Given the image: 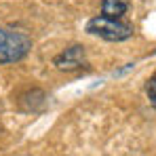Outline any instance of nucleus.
I'll return each mask as SVG.
<instances>
[{
	"instance_id": "f257e3e1",
	"label": "nucleus",
	"mask_w": 156,
	"mask_h": 156,
	"mask_svg": "<svg viewBox=\"0 0 156 156\" xmlns=\"http://www.w3.org/2000/svg\"><path fill=\"white\" fill-rule=\"evenodd\" d=\"M32 49V40L21 32L0 27V63L21 61Z\"/></svg>"
},
{
	"instance_id": "f03ea898",
	"label": "nucleus",
	"mask_w": 156,
	"mask_h": 156,
	"mask_svg": "<svg viewBox=\"0 0 156 156\" xmlns=\"http://www.w3.org/2000/svg\"><path fill=\"white\" fill-rule=\"evenodd\" d=\"M87 32L93 34V36H99L104 40L110 42H120V40H127L131 34H133V27L120 19H114V17H93L89 23H87Z\"/></svg>"
},
{
	"instance_id": "7ed1b4c3",
	"label": "nucleus",
	"mask_w": 156,
	"mask_h": 156,
	"mask_svg": "<svg viewBox=\"0 0 156 156\" xmlns=\"http://www.w3.org/2000/svg\"><path fill=\"white\" fill-rule=\"evenodd\" d=\"M59 70H66V72H72V70H80L87 66V57H84V49L80 44H74L70 49H66L63 53H59L53 61Z\"/></svg>"
},
{
	"instance_id": "20e7f679",
	"label": "nucleus",
	"mask_w": 156,
	"mask_h": 156,
	"mask_svg": "<svg viewBox=\"0 0 156 156\" xmlns=\"http://www.w3.org/2000/svg\"><path fill=\"white\" fill-rule=\"evenodd\" d=\"M129 6H131L129 0H104V2H101V15L120 19V17L129 11Z\"/></svg>"
},
{
	"instance_id": "39448f33",
	"label": "nucleus",
	"mask_w": 156,
	"mask_h": 156,
	"mask_svg": "<svg viewBox=\"0 0 156 156\" xmlns=\"http://www.w3.org/2000/svg\"><path fill=\"white\" fill-rule=\"evenodd\" d=\"M146 93H148V99H150V104L156 108V74L150 80H148V87H146Z\"/></svg>"
}]
</instances>
